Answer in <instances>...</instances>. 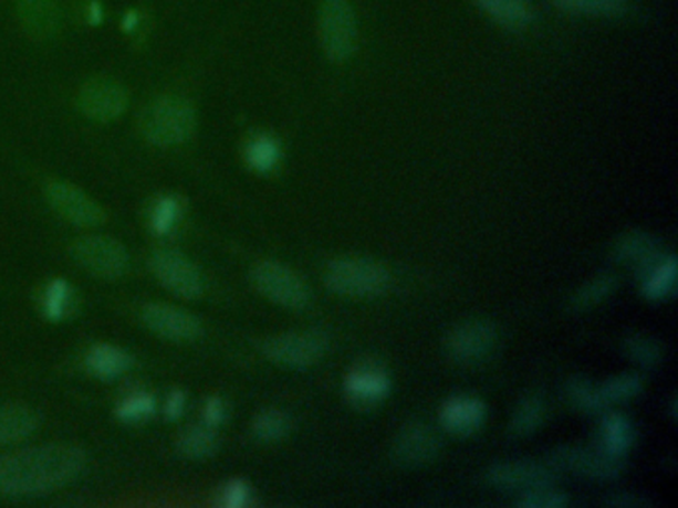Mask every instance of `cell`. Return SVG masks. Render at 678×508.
<instances>
[{"label":"cell","instance_id":"cell-1","mask_svg":"<svg viewBox=\"0 0 678 508\" xmlns=\"http://www.w3.org/2000/svg\"><path fill=\"white\" fill-rule=\"evenodd\" d=\"M86 465L72 445H42L0 457V497L32 499L66 487Z\"/></svg>","mask_w":678,"mask_h":508},{"label":"cell","instance_id":"cell-2","mask_svg":"<svg viewBox=\"0 0 678 508\" xmlns=\"http://www.w3.org/2000/svg\"><path fill=\"white\" fill-rule=\"evenodd\" d=\"M139 129L142 136L154 146H179L187 141L196 129V112L187 99L161 96L142 109Z\"/></svg>","mask_w":678,"mask_h":508},{"label":"cell","instance_id":"cell-3","mask_svg":"<svg viewBox=\"0 0 678 508\" xmlns=\"http://www.w3.org/2000/svg\"><path fill=\"white\" fill-rule=\"evenodd\" d=\"M325 284L341 296L366 298L388 290L390 273L368 258H336L325 268Z\"/></svg>","mask_w":678,"mask_h":508},{"label":"cell","instance_id":"cell-4","mask_svg":"<svg viewBox=\"0 0 678 508\" xmlns=\"http://www.w3.org/2000/svg\"><path fill=\"white\" fill-rule=\"evenodd\" d=\"M319 36L333 62L351 59L356 49V19L351 0H321Z\"/></svg>","mask_w":678,"mask_h":508},{"label":"cell","instance_id":"cell-5","mask_svg":"<svg viewBox=\"0 0 678 508\" xmlns=\"http://www.w3.org/2000/svg\"><path fill=\"white\" fill-rule=\"evenodd\" d=\"M251 281L259 293L279 306L301 310L311 303V293L306 284L285 264L273 261L255 264L251 271Z\"/></svg>","mask_w":678,"mask_h":508},{"label":"cell","instance_id":"cell-6","mask_svg":"<svg viewBox=\"0 0 678 508\" xmlns=\"http://www.w3.org/2000/svg\"><path fill=\"white\" fill-rule=\"evenodd\" d=\"M328 342L321 332H289L281 336L267 338L261 343V352L265 353L271 362L293 368V370H305L323 360Z\"/></svg>","mask_w":678,"mask_h":508},{"label":"cell","instance_id":"cell-7","mask_svg":"<svg viewBox=\"0 0 678 508\" xmlns=\"http://www.w3.org/2000/svg\"><path fill=\"white\" fill-rule=\"evenodd\" d=\"M72 256L90 274L118 278L128 271V251L108 236H84L72 246Z\"/></svg>","mask_w":678,"mask_h":508},{"label":"cell","instance_id":"cell-8","mask_svg":"<svg viewBox=\"0 0 678 508\" xmlns=\"http://www.w3.org/2000/svg\"><path fill=\"white\" fill-rule=\"evenodd\" d=\"M76 104L86 118L109 121L124 114L128 92L116 80L94 78L80 88Z\"/></svg>","mask_w":678,"mask_h":508},{"label":"cell","instance_id":"cell-9","mask_svg":"<svg viewBox=\"0 0 678 508\" xmlns=\"http://www.w3.org/2000/svg\"><path fill=\"white\" fill-rule=\"evenodd\" d=\"M152 271L169 293L177 294L181 298H197L204 290V281L199 271L184 254L168 248L156 251L152 256Z\"/></svg>","mask_w":678,"mask_h":508},{"label":"cell","instance_id":"cell-10","mask_svg":"<svg viewBox=\"0 0 678 508\" xmlns=\"http://www.w3.org/2000/svg\"><path fill=\"white\" fill-rule=\"evenodd\" d=\"M550 463L555 469L580 473L593 480H615L619 477L620 459L603 451L560 447L551 453Z\"/></svg>","mask_w":678,"mask_h":508},{"label":"cell","instance_id":"cell-11","mask_svg":"<svg viewBox=\"0 0 678 508\" xmlns=\"http://www.w3.org/2000/svg\"><path fill=\"white\" fill-rule=\"evenodd\" d=\"M46 195H49L50 205L54 207V211L64 219H69L70 223H74V225H102L104 219H106L104 209L96 201H92L79 187L54 181L46 189Z\"/></svg>","mask_w":678,"mask_h":508},{"label":"cell","instance_id":"cell-12","mask_svg":"<svg viewBox=\"0 0 678 508\" xmlns=\"http://www.w3.org/2000/svg\"><path fill=\"white\" fill-rule=\"evenodd\" d=\"M496 340H498V332L492 324L470 320V322H463L458 328H453L448 336L446 350L456 362H478L492 352Z\"/></svg>","mask_w":678,"mask_h":508},{"label":"cell","instance_id":"cell-13","mask_svg":"<svg viewBox=\"0 0 678 508\" xmlns=\"http://www.w3.org/2000/svg\"><path fill=\"white\" fill-rule=\"evenodd\" d=\"M142 320L149 330L168 340H194L199 338L204 328L194 314L186 313L176 306L166 304H148L142 310Z\"/></svg>","mask_w":678,"mask_h":508},{"label":"cell","instance_id":"cell-14","mask_svg":"<svg viewBox=\"0 0 678 508\" xmlns=\"http://www.w3.org/2000/svg\"><path fill=\"white\" fill-rule=\"evenodd\" d=\"M486 480L498 489L525 493L538 487H547L555 477L547 465L535 461H513L493 465L492 469L486 473Z\"/></svg>","mask_w":678,"mask_h":508},{"label":"cell","instance_id":"cell-15","mask_svg":"<svg viewBox=\"0 0 678 508\" xmlns=\"http://www.w3.org/2000/svg\"><path fill=\"white\" fill-rule=\"evenodd\" d=\"M388 391H390V378L380 363H356L344 378V393L361 408L380 403L388 395Z\"/></svg>","mask_w":678,"mask_h":508},{"label":"cell","instance_id":"cell-16","mask_svg":"<svg viewBox=\"0 0 678 508\" xmlns=\"http://www.w3.org/2000/svg\"><path fill=\"white\" fill-rule=\"evenodd\" d=\"M438 451L440 441L436 433L423 423L406 425L393 445L394 459L404 467H420L424 463H430L438 455Z\"/></svg>","mask_w":678,"mask_h":508},{"label":"cell","instance_id":"cell-17","mask_svg":"<svg viewBox=\"0 0 678 508\" xmlns=\"http://www.w3.org/2000/svg\"><path fill=\"white\" fill-rule=\"evenodd\" d=\"M486 421L483 401L472 395H453L440 410V425L453 435H470Z\"/></svg>","mask_w":678,"mask_h":508},{"label":"cell","instance_id":"cell-18","mask_svg":"<svg viewBox=\"0 0 678 508\" xmlns=\"http://www.w3.org/2000/svg\"><path fill=\"white\" fill-rule=\"evenodd\" d=\"M17 14L32 39H50L59 32L60 0H17Z\"/></svg>","mask_w":678,"mask_h":508},{"label":"cell","instance_id":"cell-19","mask_svg":"<svg viewBox=\"0 0 678 508\" xmlns=\"http://www.w3.org/2000/svg\"><path fill=\"white\" fill-rule=\"evenodd\" d=\"M640 293L653 303L669 298L677 288V258L660 253L639 268Z\"/></svg>","mask_w":678,"mask_h":508},{"label":"cell","instance_id":"cell-20","mask_svg":"<svg viewBox=\"0 0 678 508\" xmlns=\"http://www.w3.org/2000/svg\"><path fill=\"white\" fill-rule=\"evenodd\" d=\"M84 366L98 380H118L132 368V356L118 346L96 343L84 356Z\"/></svg>","mask_w":678,"mask_h":508},{"label":"cell","instance_id":"cell-21","mask_svg":"<svg viewBox=\"0 0 678 508\" xmlns=\"http://www.w3.org/2000/svg\"><path fill=\"white\" fill-rule=\"evenodd\" d=\"M635 445V427L625 415L607 413L599 427V447L611 457H625Z\"/></svg>","mask_w":678,"mask_h":508},{"label":"cell","instance_id":"cell-22","mask_svg":"<svg viewBox=\"0 0 678 508\" xmlns=\"http://www.w3.org/2000/svg\"><path fill=\"white\" fill-rule=\"evenodd\" d=\"M473 4L503 29L523 30L533 22L528 0H473Z\"/></svg>","mask_w":678,"mask_h":508},{"label":"cell","instance_id":"cell-23","mask_svg":"<svg viewBox=\"0 0 678 508\" xmlns=\"http://www.w3.org/2000/svg\"><path fill=\"white\" fill-rule=\"evenodd\" d=\"M40 308L50 322L66 320L76 308V293L74 286L64 278L50 281L40 294Z\"/></svg>","mask_w":678,"mask_h":508},{"label":"cell","instance_id":"cell-24","mask_svg":"<svg viewBox=\"0 0 678 508\" xmlns=\"http://www.w3.org/2000/svg\"><path fill=\"white\" fill-rule=\"evenodd\" d=\"M39 420L24 405H0V445L27 440L36 431Z\"/></svg>","mask_w":678,"mask_h":508},{"label":"cell","instance_id":"cell-25","mask_svg":"<svg viewBox=\"0 0 678 508\" xmlns=\"http://www.w3.org/2000/svg\"><path fill=\"white\" fill-rule=\"evenodd\" d=\"M659 254V243L643 231H633V233L620 236L619 241L615 243V248H613V256L619 263L635 264L637 268L650 263Z\"/></svg>","mask_w":678,"mask_h":508},{"label":"cell","instance_id":"cell-26","mask_svg":"<svg viewBox=\"0 0 678 508\" xmlns=\"http://www.w3.org/2000/svg\"><path fill=\"white\" fill-rule=\"evenodd\" d=\"M184 219V203L177 195H159L148 211V225L158 236L174 235Z\"/></svg>","mask_w":678,"mask_h":508},{"label":"cell","instance_id":"cell-27","mask_svg":"<svg viewBox=\"0 0 678 508\" xmlns=\"http://www.w3.org/2000/svg\"><path fill=\"white\" fill-rule=\"evenodd\" d=\"M555 9L567 14L593 17V19H620L627 10V0H550Z\"/></svg>","mask_w":678,"mask_h":508},{"label":"cell","instance_id":"cell-28","mask_svg":"<svg viewBox=\"0 0 678 508\" xmlns=\"http://www.w3.org/2000/svg\"><path fill=\"white\" fill-rule=\"evenodd\" d=\"M246 161L247 166L251 167L253 171H259V173L273 171L281 161L279 141L275 137L267 136V134L251 137L246 146Z\"/></svg>","mask_w":678,"mask_h":508},{"label":"cell","instance_id":"cell-29","mask_svg":"<svg viewBox=\"0 0 678 508\" xmlns=\"http://www.w3.org/2000/svg\"><path fill=\"white\" fill-rule=\"evenodd\" d=\"M217 443L219 441H217L216 430H211V427L201 423V425L187 427L179 435L177 449L191 459H206V457H211L216 453Z\"/></svg>","mask_w":678,"mask_h":508},{"label":"cell","instance_id":"cell-30","mask_svg":"<svg viewBox=\"0 0 678 508\" xmlns=\"http://www.w3.org/2000/svg\"><path fill=\"white\" fill-rule=\"evenodd\" d=\"M543 415H545V401L541 400L540 395H528L513 411L511 433L518 437H528L540 430Z\"/></svg>","mask_w":678,"mask_h":508},{"label":"cell","instance_id":"cell-31","mask_svg":"<svg viewBox=\"0 0 678 508\" xmlns=\"http://www.w3.org/2000/svg\"><path fill=\"white\" fill-rule=\"evenodd\" d=\"M158 410V401L148 391H132L116 408V417L124 423H142Z\"/></svg>","mask_w":678,"mask_h":508},{"label":"cell","instance_id":"cell-32","mask_svg":"<svg viewBox=\"0 0 678 508\" xmlns=\"http://www.w3.org/2000/svg\"><path fill=\"white\" fill-rule=\"evenodd\" d=\"M617 286V278L613 274H599L587 284H583L573 296V306L580 310H587L603 303Z\"/></svg>","mask_w":678,"mask_h":508},{"label":"cell","instance_id":"cell-33","mask_svg":"<svg viewBox=\"0 0 678 508\" xmlns=\"http://www.w3.org/2000/svg\"><path fill=\"white\" fill-rule=\"evenodd\" d=\"M640 390H643V378L637 373H620L599 385L601 395L607 405L633 400L635 395H639Z\"/></svg>","mask_w":678,"mask_h":508},{"label":"cell","instance_id":"cell-34","mask_svg":"<svg viewBox=\"0 0 678 508\" xmlns=\"http://www.w3.org/2000/svg\"><path fill=\"white\" fill-rule=\"evenodd\" d=\"M289 430H291V421L283 411H261L253 421V435L257 440L265 441V443L283 440Z\"/></svg>","mask_w":678,"mask_h":508},{"label":"cell","instance_id":"cell-35","mask_svg":"<svg viewBox=\"0 0 678 508\" xmlns=\"http://www.w3.org/2000/svg\"><path fill=\"white\" fill-rule=\"evenodd\" d=\"M625 353L643 368H655L663 358V346L650 336L633 334L625 340Z\"/></svg>","mask_w":678,"mask_h":508},{"label":"cell","instance_id":"cell-36","mask_svg":"<svg viewBox=\"0 0 678 508\" xmlns=\"http://www.w3.org/2000/svg\"><path fill=\"white\" fill-rule=\"evenodd\" d=\"M567 395H570L571 403L577 408V410L585 411V413H599V411L607 408V403L601 395L599 388L593 385L591 381L571 380L567 385Z\"/></svg>","mask_w":678,"mask_h":508},{"label":"cell","instance_id":"cell-37","mask_svg":"<svg viewBox=\"0 0 678 508\" xmlns=\"http://www.w3.org/2000/svg\"><path fill=\"white\" fill-rule=\"evenodd\" d=\"M567 505L570 499L561 490L551 489V485L525 490L518 499V507L523 508H563Z\"/></svg>","mask_w":678,"mask_h":508},{"label":"cell","instance_id":"cell-38","mask_svg":"<svg viewBox=\"0 0 678 508\" xmlns=\"http://www.w3.org/2000/svg\"><path fill=\"white\" fill-rule=\"evenodd\" d=\"M253 489L246 480H227L217 493V502L226 508H246L253 505Z\"/></svg>","mask_w":678,"mask_h":508},{"label":"cell","instance_id":"cell-39","mask_svg":"<svg viewBox=\"0 0 678 508\" xmlns=\"http://www.w3.org/2000/svg\"><path fill=\"white\" fill-rule=\"evenodd\" d=\"M201 423L207 425V427H211V430H216L219 425H223L227 420V403L221 400V398H207L206 403H204V410H201Z\"/></svg>","mask_w":678,"mask_h":508},{"label":"cell","instance_id":"cell-40","mask_svg":"<svg viewBox=\"0 0 678 508\" xmlns=\"http://www.w3.org/2000/svg\"><path fill=\"white\" fill-rule=\"evenodd\" d=\"M187 408V398L184 391L174 390L169 393L168 398H166V403H164V413H166V420L177 421L181 415H184V411Z\"/></svg>","mask_w":678,"mask_h":508},{"label":"cell","instance_id":"cell-41","mask_svg":"<svg viewBox=\"0 0 678 508\" xmlns=\"http://www.w3.org/2000/svg\"><path fill=\"white\" fill-rule=\"evenodd\" d=\"M79 14L88 22H98L102 19V4L100 0H80Z\"/></svg>","mask_w":678,"mask_h":508},{"label":"cell","instance_id":"cell-42","mask_svg":"<svg viewBox=\"0 0 678 508\" xmlns=\"http://www.w3.org/2000/svg\"><path fill=\"white\" fill-rule=\"evenodd\" d=\"M609 505L613 507L623 508H640L647 505V500L640 499L639 495H629V493H620L617 497H611Z\"/></svg>","mask_w":678,"mask_h":508}]
</instances>
